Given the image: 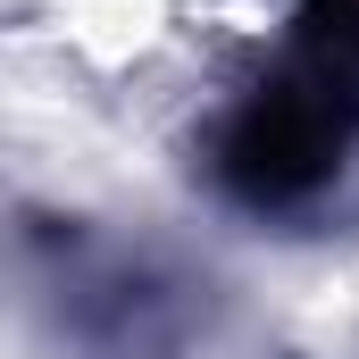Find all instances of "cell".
<instances>
[{"label":"cell","mask_w":359,"mask_h":359,"mask_svg":"<svg viewBox=\"0 0 359 359\" xmlns=\"http://www.w3.org/2000/svg\"><path fill=\"white\" fill-rule=\"evenodd\" d=\"M359 151V0H292L276 59L209 126V184L251 209L292 217L326 201Z\"/></svg>","instance_id":"1"},{"label":"cell","mask_w":359,"mask_h":359,"mask_svg":"<svg viewBox=\"0 0 359 359\" xmlns=\"http://www.w3.org/2000/svg\"><path fill=\"white\" fill-rule=\"evenodd\" d=\"M34 292L84 359H176L201 334V284L142 243L34 226Z\"/></svg>","instance_id":"2"}]
</instances>
